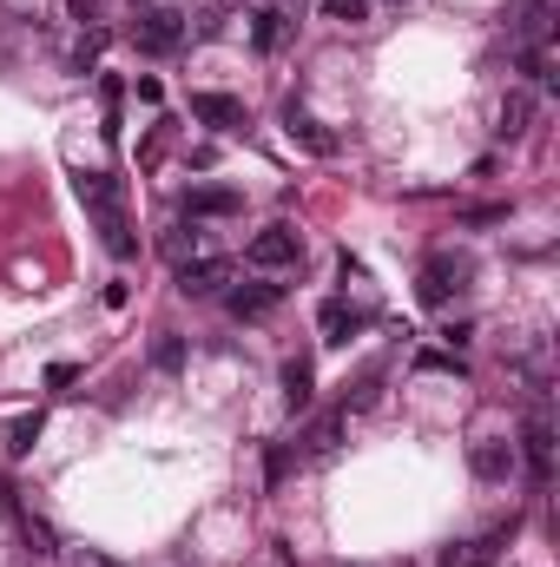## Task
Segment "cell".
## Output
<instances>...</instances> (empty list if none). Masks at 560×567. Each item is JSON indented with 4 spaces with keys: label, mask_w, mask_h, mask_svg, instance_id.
<instances>
[{
    "label": "cell",
    "mask_w": 560,
    "mask_h": 567,
    "mask_svg": "<svg viewBox=\"0 0 560 567\" xmlns=\"http://www.w3.org/2000/svg\"><path fill=\"white\" fill-rule=\"evenodd\" d=\"M455 218H462V225H502V218H508V205H462Z\"/></svg>",
    "instance_id": "cell-25"
},
{
    "label": "cell",
    "mask_w": 560,
    "mask_h": 567,
    "mask_svg": "<svg viewBox=\"0 0 560 567\" xmlns=\"http://www.w3.org/2000/svg\"><path fill=\"white\" fill-rule=\"evenodd\" d=\"M99 53H106V33H86V40L73 46V73H92V66H99Z\"/></svg>",
    "instance_id": "cell-24"
},
{
    "label": "cell",
    "mask_w": 560,
    "mask_h": 567,
    "mask_svg": "<svg viewBox=\"0 0 560 567\" xmlns=\"http://www.w3.org/2000/svg\"><path fill=\"white\" fill-rule=\"evenodd\" d=\"M535 112H541V99H535L528 86H515V92L502 99V112H495V132H502V139H528Z\"/></svg>",
    "instance_id": "cell-11"
},
{
    "label": "cell",
    "mask_w": 560,
    "mask_h": 567,
    "mask_svg": "<svg viewBox=\"0 0 560 567\" xmlns=\"http://www.w3.org/2000/svg\"><path fill=\"white\" fill-rule=\"evenodd\" d=\"M73 567H119V561H106V555H92V548H86V555H73Z\"/></svg>",
    "instance_id": "cell-29"
},
{
    "label": "cell",
    "mask_w": 560,
    "mask_h": 567,
    "mask_svg": "<svg viewBox=\"0 0 560 567\" xmlns=\"http://www.w3.org/2000/svg\"><path fill=\"white\" fill-rule=\"evenodd\" d=\"M284 132H290V145H304L310 159H337V132H330V126H317L310 112H297V106H290V112H284Z\"/></svg>",
    "instance_id": "cell-8"
},
{
    "label": "cell",
    "mask_w": 560,
    "mask_h": 567,
    "mask_svg": "<svg viewBox=\"0 0 560 567\" xmlns=\"http://www.w3.org/2000/svg\"><path fill=\"white\" fill-rule=\"evenodd\" d=\"M224 304H231V317H244V324H251V317H271V310L284 304V284H238Z\"/></svg>",
    "instance_id": "cell-13"
},
{
    "label": "cell",
    "mask_w": 560,
    "mask_h": 567,
    "mask_svg": "<svg viewBox=\"0 0 560 567\" xmlns=\"http://www.w3.org/2000/svg\"><path fill=\"white\" fill-rule=\"evenodd\" d=\"M323 13H330L337 26H363V20H370V0H323Z\"/></svg>",
    "instance_id": "cell-23"
},
{
    "label": "cell",
    "mask_w": 560,
    "mask_h": 567,
    "mask_svg": "<svg viewBox=\"0 0 560 567\" xmlns=\"http://www.w3.org/2000/svg\"><path fill=\"white\" fill-rule=\"evenodd\" d=\"M191 119L211 126V132H238L244 126V99H231V92H191Z\"/></svg>",
    "instance_id": "cell-7"
},
{
    "label": "cell",
    "mask_w": 560,
    "mask_h": 567,
    "mask_svg": "<svg viewBox=\"0 0 560 567\" xmlns=\"http://www.w3.org/2000/svg\"><path fill=\"white\" fill-rule=\"evenodd\" d=\"M389 7H403V0H389Z\"/></svg>",
    "instance_id": "cell-30"
},
{
    "label": "cell",
    "mask_w": 560,
    "mask_h": 567,
    "mask_svg": "<svg viewBox=\"0 0 560 567\" xmlns=\"http://www.w3.org/2000/svg\"><path fill=\"white\" fill-rule=\"evenodd\" d=\"M515 443H475L469 449V469H475V482H508L515 476Z\"/></svg>",
    "instance_id": "cell-12"
},
{
    "label": "cell",
    "mask_w": 560,
    "mask_h": 567,
    "mask_svg": "<svg viewBox=\"0 0 560 567\" xmlns=\"http://www.w3.org/2000/svg\"><path fill=\"white\" fill-rule=\"evenodd\" d=\"M416 370H429V377H462V357H455V350H422Z\"/></svg>",
    "instance_id": "cell-22"
},
{
    "label": "cell",
    "mask_w": 560,
    "mask_h": 567,
    "mask_svg": "<svg viewBox=\"0 0 560 567\" xmlns=\"http://www.w3.org/2000/svg\"><path fill=\"white\" fill-rule=\"evenodd\" d=\"M469 271H475L469 258H455V251H429V258H422V271H416V297H422L429 310H442V304L469 284Z\"/></svg>",
    "instance_id": "cell-2"
},
{
    "label": "cell",
    "mask_w": 560,
    "mask_h": 567,
    "mask_svg": "<svg viewBox=\"0 0 560 567\" xmlns=\"http://www.w3.org/2000/svg\"><path fill=\"white\" fill-rule=\"evenodd\" d=\"M20 542H26L40 561H53V555H59V535H53V522H46V515H33V509H20Z\"/></svg>",
    "instance_id": "cell-18"
},
{
    "label": "cell",
    "mask_w": 560,
    "mask_h": 567,
    "mask_svg": "<svg viewBox=\"0 0 560 567\" xmlns=\"http://www.w3.org/2000/svg\"><path fill=\"white\" fill-rule=\"evenodd\" d=\"M284 403H290V410H297V416H304V410H310V403H317V363H310V357H304V350H297V357H290V363H284Z\"/></svg>",
    "instance_id": "cell-14"
},
{
    "label": "cell",
    "mask_w": 560,
    "mask_h": 567,
    "mask_svg": "<svg viewBox=\"0 0 560 567\" xmlns=\"http://www.w3.org/2000/svg\"><path fill=\"white\" fill-rule=\"evenodd\" d=\"M363 324H370V317H363V310H350L343 297H330V304L317 310V330H323V344H350Z\"/></svg>",
    "instance_id": "cell-15"
},
{
    "label": "cell",
    "mask_w": 560,
    "mask_h": 567,
    "mask_svg": "<svg viewBox=\"0 0 560 567\" xmlns=\"http://www.w3.org/2000/svg\"><path fill=\"white\" fill-rule=\"evenodd\" d=\"M185 218H238L244 211V198L231 192V185H198V192H185V205H178Z\"/></svg>",
    "instance_id": "cell-9"
},
{
    "label": "cell",
    "mask_w": 560,
    "mask_h": 567,
    "mask_svg": "<svg viewBox=\"0 0 560 567\" xmlns=\"http://www.w3.org/2000/svg\"><path fill=\"white\" fill-rule=\"evenodd\" d=\"M185 46V20L178 13H145L139 20V53H178Z\"/></svg>",
    "instance_id": "cell-10"
},
{
    "label": "cell",
    "mask_w": 560,
    "mask_h": 567,
    "mask_svg": "<svg viewBox=\"0 0 560 567\" xmlns=\"http://www.w3.org/2000/svg\"><path fill=\"white\" fill-rule=\"evenodd\" d=\"M198 244H205V225H198V218H185V211H178V231H172V244H165V251H172V258H178V264H185V258H191V251H198Z\"/></svg>",
    "instance_id": "cell-21"
},
{
    "label": "cell",
    "mask_w": 560,
    "mask_h": 567,
    "mask_svg": "<svg viewBox=\"0 0 560 567\" xmlns=\"http://www.w3.org/2000/svg\"><path fill=\"white\" fill-rule=\"evenodd\" d=\"M40 429H46V416L40 410H26V416H13V429H7V456L20 462V456H33V443H40Z\"/></svg>",
    "instance_id": "cell-19"
},
{
    "label": "cell",
    "mask_w": 560,
    "mask_h": 567,
    "mask_svg": "<svg viewBox=\"0 0 560 567\" xmlns=\"http://www.w3.org/2000/svg\"><path fill=\"white\" fill-rule=\"evenodd\" d=\"M515 528H495V535H482V542H469V548H449L442 555V567H488L495 555H502V542H508Z\"/></svg>",
    "instance_id": "cell-17"
},
{
    "label": "cell",
    "mask_w": 560,
    "mask_h": 567,
    "mask_svg": "<svg viewBox=\"0 0 560 567\" xmlns=\"http://www.w3.org/2000/svg\"><path fill=\"white\" fill-rule=\"evenodd\" d=\"M343 423H350V410H330V416H317V423H310V456H330V449L343 443Z\"/></svg>",
    "instance_id": "cell-20"
},
{
    "label": "cell",
    "mask_w": 560,
    "mask_h": 567,
    "mask_svg": "<svg viewBox=\"0 0 560 567\" xmlns=\"http://www.w3.org/2000/svg\"><path fill=\"white\" fill-rule=\"evenodd\" d=\"M284 476H290V449H284V443H271V456H264V482L277 489Z\"/></svg>",
    "instance_id": "cell-26"
},
{
    "label": "cell",
    "mask_w": 560,
    "mask_h": 567,
    "mask_svg": "<svg viewBox=\"0 0 560 567\" xmlns=\"http://www.w3.org/2000/svg\"><path fill=\"white\" fill-rule=\"evenodd\" d=\"M554 33V0H508V40L515 46H541Z\"/></svg>",
    "instance_id": "cell-5"
},
{
    "label": "cell",
    "mask_w": 560,
    "mask_h": 567,
    "mask_svg": "<svg viewBox=\"0 0 560 567\" xmlns=\"http://www.w3.org/2000/svg\"><path fill=\"white\" fill-rule=\"evenodd\" d=\"M224 284H231V264L224 258H185L178 264V291L185 297H218Z\"/></svg>",
    "instance_id": "cell-6"
},
{
    "label": "cell",
    "mask_w": 560,
    "mask_h": 567,
    "mask_svg": "<svg viewBox=\"0 0 560 567\" xmlns=\"http://www.w3.org/2000/svg\"><path fill=\"white\" fill-rule=\"evenodd\" d=\"M244 264L251 271H290V264H304V231L297 225H264L244 244Z\"/></svg>",
    "instance_id": "cell-3"
},
{
    "label": "cell",
    "mask_w": 560,
    "mask_h": 567,
    "mask_svg": "<svg viewBox=\"0 0 560 567\" xmlns=\"http://www.w3.org/2000/svg\"><path fill=\"white\" fill-rule=\"evenodd\" d=\"M152 363H158V370H178V363H185V344H178V337H158Z\"/></svg>",
    "instance_id": "cell-27"
},
{
    "label": "cell",
    "mask_w": 560,
    "mask_h": 567,
    "mask_svg": "<svg viewBox=\"0 0 560 567\" xmlns=\"http://www.w3.org/2000/svg\"><path fill=\"white\" fill-rule=\"evenodd\" d=\"M66 7H73V20H92L99 13V0H66Z\"/></svg>",
    "instance_id": "cell-28"
},
{
    "label": "cell",
    "mask_w": 560,
    "mask_h": 567,
    "mask_svg": "<svg viewBox=\"0 0 560 567\" xmlns=\"http://www.w3.org/2000/svg\"><path fill=\"white\" fill-rule=\"evenodd\" d=\"M284 40H290V13H277V7H257V13H251V46H257V53H277Z\"/></svg>",
    "instance_id": "cell-16"
},
{
    "label": "cell",
    "mask_w": 560,
    "mask_h": 567,
    "mask_svg": "<svg viewBox=\"0 0 560 567\" xmlns=\"http://www.w3.org/2000/svg\"><path fill=\"white\" fill-rule=\"evenodd\" d=\"M79 205L92 211L106 251H112L119 264H132V258H139V238H132V218H125V185H119L112 172H86V178H79Z\"/></svg>",
    "instance_id": "cell-1"
},
{
    "label": "cell",
    "mask_w": 560,
    "mask_h": 567,
    "mask_svg": "<svg viewBox=\"0 0 560 567\" xmlns=\"http://www.w3.org/2000/svg\"><path fill=\"white\" fill-rule=\"evenodd\" d=\"M515 456L528 462L535 489H548V476H554V423H548V410H535V416L521 423V449H515Z\"/></svg>",
    "instance_id": "cell-4"
}]
</instances>
